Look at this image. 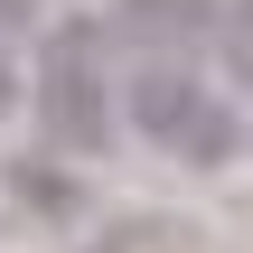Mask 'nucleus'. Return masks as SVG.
I'll list each match as a JSON object with an SVG mask.
<instances>
[{
  "label": "nucleus",
  "mask_w": 253,
  "mask_h": 253,
  "mask_svg": "<svg viewBox=\"0 0 253 253\" xmlns=\"http://www.w3.org/2000/svg\"><path fill=\"white\" fill-rule=\"evenodd\" d=\"M122 131H141L160 160H178V169H197V178H216V169H235L253 150V113L244 94H225L188 47H150L122 84Z\"/></svg>",
  "instance_id": "1"
},
{
  "label": "nucleus",
  "mask_w": 253,
  "mask_h": 253,
  "mask_svg": "<svg viewBox=\"0 0 253 253\" xmlns=\"http://www.w3.org/2000/svg\"><path fill=\"white\" fill-rule=\"evenodd\" d=\"M19 94H28V84H19V66H9V47H0V122L19 113Z\"/></svg>",
  "instance_id": "5"
},
{
  "label": "nucleus",
  "mask_w": 253,
  "mask_h": 253,
  "mask_svg": "<svg viewBox=\"0 0 253 253\" xmlns=\"http://www.w3.org/2000/svg\"><path fill=\"white\" fill-rule=\"evenodd\" d=\"M122 9V28H141L150 47H197V38H216V19H225V0H113Z\"/></svg>",
  "instance_id": "3"
},
{
  "label": "nucleus",
  "mask_w": 253,
  "mask_h": 253,
  "mask_svg": "<svg viewBox=\"0 0 253 253\" xmlns=\"http://www.w3.org/2000/svg\"><path fill=\"white\" fill-rule=\"evenodd\" d=\"M113 84H122V75H103L94 28H56V38H47V56H38V84H28L38 131H47L56 150L94 160V150L122 131V94H113Z\"/></svg>",
  "instance_id": "2"
},
{
  "label": "nucleus",
  "mask_w": 253,
  "mask_h": 253,
  "mask_svg": "<svg viewBox=\"0 0 253 253\" xmlns=\"http://www.w3.org/2000/svg\"><path fill=\"white\" fill-rule=\"evenodd\" d=\"M225 56H235V84H244V113H253V0H225Z\"/></svg>",
  "instance_id": "4"
},
{
  "label": "nucleus",
  "mask_w": 253,
  "mask_h": 253,
  "mask_svg": "<svg viewBox=\"0 0 253 253\" xmlns=\"http://www.w3.org/2000/svg\"><path fill=\"white\" fill-rule=\"evenodd\" d=\"M28 19H38V0H0V47H9V38L28 28Z\"/></svg>",
  "instance_id": "6"
}]
</instances>
